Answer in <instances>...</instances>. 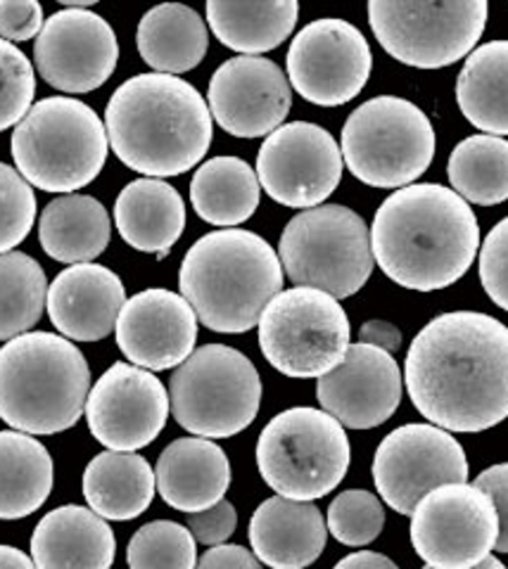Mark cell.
I'll return each instance as SVG.
<instances>
[{"instance_id": "1", "label": "cell", "mask_w": 508, "mask_h": 569, "mask_svg": "<svg viewBox=\"0 0 508 569\" xmlns=\"http://www.w3.org/2000/svg\"><path fill=\"white\" fill-rule=\"evenodd\" d=\"M405 382L430 425L489 430L508 418V328L478 311L437 316L411 342Z\"/></svg>"}, {"instance_id": "2", "label": "cell", "mask_w": 508, "mask_h": 569, "mask_svg": "<svg viewBox=\"0 0 508 569\" xmlns=\"http://www.w3.org/2000/svg\"><path fill=\"white\" fill-rule=\"evenodd\" d=\"M371 252L380 271L407 290L432 292L466 276L480 247L468 202L440 183L395 190L376 211Z\"/></svg>"}, {"instance_id": "3", "label": "cell", "mask_w": 508, "mask_h": 569, "mask_svg": "<svg viewBox=\"0 0 508 569\" xmlns=\"http://www.w3.org/2000/svg\"><path fill=\"white\" fill-rule=\"evenodd\" d=\"M110 148L148 178L181 176L212 146V112L196 86L171 74H138L121 83L104 110Z\"/></svg>"}, {"instance_id": "4", "label": "cell", "mask_w": 508, "mask_h": 569, "mask_svg": "<svg viewBox=\"0 0 508 569\" xmlns=\"http://www.w3.org/2000/svg\"><path fill=\"white\" fill-rule=\"evenodd\" d=\"M179 284L205 328L240 335L259 326L271 299L283 292V263L265 238L223 228L188 249Z\"/></svg>"}, {"instance_id": "5", "label": "cell", "mask_w": 508, "mask_h": 569, "mask_svg": "<svg viewBox=\"0 0 508 569\" xmlns=\"http://www.w3.org/2000/svg\"><path fill=\"white\" fill-rule=\"evenodd\" d=\"M91 370L74 342L27 332L0 347V420L31 437L67 432L86 411Z\"/></svg>"}, {"instance_id": "6", "label": "cell", "mask_w": 508, "mask_h": 569, "mask_svg": "<svg viewBox=\"0 0 508 569\" xmlns=\"http://www.w3.org/2000/svg\"><path fill=\"white\" fill-rule=\"evenodd\" d=\"M10 148L29 186L72 194L96 181L108 162L110 140L93 107L52 96L39 100L17 123Z\"/></svg>"}, {"instance_id": "7", "label": "cell", "mask_w": 508, "mask_h": 569, "mask_svg": "<svg viewBox=\"0 0 508 569\" xmlns=\"http://www.w3.org/2000/svg\"><path fill=\"white\" fill-rule=\"evenodd\" d=\"M278 259L297 288L347 299L373 273L371 230L357 211L342 204L305 209L280 236Z\"/></svg>"}, {"instance_id": "8", "label": "cell", "mask_w": 508, "mask_h": 569, "mask_svg": "<svg viewBox=\"0 0 508 569\" xmlns=\"http://www.w3.org/2000/svg\"><path fill=\"white\" fill-rule=\"evenodd\" d=\"M257 468L278 496L317 501L336 491L347 475L345 427L319 408H288L261 430Z\"/></svg>"}, {"instance_id": "9", "label": "cell", "mask_w": 508, "mask_h": 569, "mask_svg": "<svg viewBox=\"0 0 508 569\" xmlns=\"http://www.w3.org/2000/svg\"><path fill=\"white\" fill-rule=\"evenodd\" d=\"M169 403L186 432L202 439L236 437L259 413V372L238 349L205 345L171 376Z\"/></svg>"}, {"instance_id": "10", "label": "cell", "mask_w": 508, "mask_h": 569, "mask_svg": "<svg viewBox=\"0 0 508 569\" xmlns=\"http://www.w3.org/2000/svg\"><path fill=\"white\" fill-rule=\"evenodd\" d=\"M342 162L371 188H407L435 157V129L414 102L380 96L349 114L342 129Z\"/></svg>"}, {"instance_id": "11", "label": "cell", "mask_w": 508, "mask_h": 569, "mask_svg": "<svg viewBox=\"0 0 508 569\" xmlns=\"http://www.w3.org/2000/svg\"><path fill=\"white\" fill-rule=\"evenodd\" d=\"M265 359L288 378H323L349 349V320L340 301L313 288L283 290L259 318Z\"/></svg>"}, {"instance_id": "12", "label": "cell", "mask_w": 508, "mask_h": 569, "mask_svg": "<svg viewBox=\"0 0 508 569\" xmlns=\"http://www.w3.org/2000/svg\"><path fill=\"white\" fill-rule=\"evenodd\" d=\"M489 17L485 0L397 3L371 0L369 24L388 56L418 69H440L470 56Z\"/></svg>"}, {"instance_id": "13", "label": "cell", "mask_w": 508, "mask_h": 569, "mask_svg": "<svg viewBox=\"0 0 508 569\" xmlns=\"http://www.w3.org/2000/svg\"><path fill=\"white\" fill-rule=\"evenodd\" d=\"M409 533L428 567L472 569L497 546V508L476 485H445L420 498Z\"/></svg>"}, {"instance_id": "14", "label": "cell", "mask_w": 508, "mask_h": 569, "mask_svg": "<svg viewBox=\"0 0 508 569\" xmlns=\"http://www.w3.org/2000/svg\"><path fill=\"white\" fill-rule=\"evenodd\" d=\"M373 482L395 512L411 515L430 491L468 482V458L461 443L442 427L405 425L380 441L373 458Z\"/></svg>"}, {"instance_id": "15", "label": "cell", "mask_w": 508, "mask_h": 569, "mask_svg": "<svg viewBox=\"0 0 508 569\" xmlns=\"http://www.w3.org/2000/svg\"><path fill=\"white\" fill-rule=\"evenodd\" d=\"M342 152L323 127L292 121L267 136L257 178L269 198L290 209L321 207L342 181Z\"/></svg>"}, {"instance_id": "16", "label": "cell", "mask_w": 508, "mask_h": 569, "mask_svg": "<svg viewBox=\"0 0 508 569\" xmlns=\"http://www.w3.org/2000/svg\"><path fill=\"white\" fill-rule=\"evenodd\" d=\"M373 56L363 33L345 20L326 17L307 24L288 50V79L297 96L319 107L355 100L371 77Z\"/></svg>"}, {"instance_id": "17", "label": "cell", "mask_w": 508, "mask_h": 569, "mask_svg": "<svg viewBox=\"0 0 508 569\" xmlns=\"http://www.w3.org/2000/svg\"><path fill=\"white\" fill-rule=\"evenodd\" d=\"M33 62L56 91L72 96L98 91L119 62L117 33L89 8H64L46 20L33 43Z\"/></svg>"}, {"instance_id": "18", "label": "cell", "mask_w": 508, "mask_h": 569, "mask_svg": "<svg viewBox=\"0 0 508 569\" xmlns=\"http://www.w3.org/2000/svg\"><path fill=\"white\" fill-rule=\"evenodd\" d=\"M169 391L155 372L114 363L96 380L86 399L89 430L110 451H138L152 443L169 418Z\"/></svg>"}, {"instance_id": "19", "label": "cell", "mask_w": 508, "mask_h": 569, "mask_svg": "<svg viewBox=\"0 0 508 569\" xmlns=\"http://www.w3.org/2000/svg\"><path fill=\"white\" fill-rule=\"evenodd\" d=\"M209 112L236 138L271 136L292 107V88L276 62L238 56L223 62L209 81Z\"/></svg>"}, {"instance_id": "20", "label": "cell", "mask_w": 508, "mask_h": 569, "mask_svg": "<svg viewBox=\"0 0 508 569\" xmlns=\"http://www.w3.org/2000/svg\"><path fill=\"white\" fill-rule=\"evenodd\" d=\"M401 370L392 353L371 345H349L338 368L319 380V403L349 430L388 422L401 401Z\"/></svg>"}, {"instance_id": "21", "label": "cell", "mask_w": 508, "mask_h": 569, "mask_svg": "<svg viewBox=\"0 0 508 569\" xmlns=\"http://www.w3.org/2000/svg\"><path fill=\"white\" fill-rule=\"evenodd\" d=\"M117 347L131 366L150 372L181 366L196 349L198 316L171 290H143L127 299L117 318Z\"/></svg>"}, {"instance_id": "22", "label": "cell", "mask_w": 508, "mask_h": 569, "mask_svg": "<svg viewBox=\"0 0 508 569\" xmlns=\"http://www.w3.org/2000/svg\"><path fill=\"white\" fill-rule=\"evenodd\" d=\"M127 305L121 278L100 263H74L48 284L50 323L72 342H100Z\"/></svg>"}, {"instance_id": "23", "label": "cell", "mask_w": 508, "mask_h": 569, "mask_svg": "<svg viewBox=\"0 0 508 569\" xmlns=\"http://www.w3.org/2000/svg\"><path fill=\"white\" fill-rule=\"evenodd\" d=\"M328 541L321 510L311 501L273 496L250 520V543L259 562L271 569H305L317 562Z\"/></svg>"}, {"instance_id": "24", "label": "cell", "mask_w": 508, "mask_h": 569, "mask_svg": "<svg viewBox=\"0 0 508 569\" xmlns=\"http://www.w3.org/2000/svg\"><path fill=\"white\" fill-rule=\"evenodd\" d=\"M155 479L167 506L192 515L223 501L231 487V462L212 439L183 437L162 451Z\"/></svg>"}, {"instance_id": "25", "label": "cell", "mask_w": 508, "mask_h": 569, "mask_svg": "<svg viewBox=\"0 0 508 569\" xmlns=\"http://www.w3.org/2000/svg\"><path fill=\"white\" fill-rule=\"evenodd\" d=\"M114 556L112 527L83 506L46 512L31 537V560L37 569H110Z\"/></svg>"}, {"instance_id": "26", "label": "cell", "mask_w": 508, "mask_h": 569, "mask_svg": "<svg viewBox=\"0 0 508 569\" xmlns=\"http://www.w3.org/2000/svg\"><path fill=\"white\" fill-rule=\"evenodd\" d=\"M114 226L129 247L162 257L183 236V198L162 178H138L119 192Z\"/></svg>"}, {"instance_id": "27", "label": "cell", "mask_w": 508, "mask_h": 569, "mask_svg": "<svg viewBox=\"0 0 508 569\" xmlns=\"http://www.w3.org/2000/svg\"><path fill=\"white\" fill-rule=\"evenodd\" d=\"M157 489L150 462L136 451H102L83 472V496L102 520L127 522L143 515Z\"/></svg>"}, {"instance_id": "28", "label": "cell", "mask_w": 508, "mask_h": 569, "mask_svg": "<svg viewBox=\"0 0 508 569\" xmlns=\"http://www.w3.org/2000/svg\"><path fill=\"white\" fill-rule=\"evenodd\" d=\"M110 213L91 194H62L39 221L43 252L60 263H91L110 244Z\"/></svg>"}, {"instance_id": "29", "label": "cell", "mask_w": 508, "mask_h": 569, "mask_svg": "<svg viewBox=\"0 0 508 569\" xmlns=\"http://www.w3.org/2000/svg\"><path fill=\"white\" fill-rule=\"evenodd\" d=\"M138 52L157 74H186L196 69L209 48L202 17L181 3H165L148 10L136 33Z\"/></svg>"}, {"instance_id": "30", "label": "cell", "mask_w": 508, "mask_h": 569, "mask_svg": "<svg viewBox=\"0 0 508 569\" xmlns=\"http://www.w3.org/2000/svg\"><path fill=\"white\" fill-rule=\"evenodd\" d=\"M257 171L240 157H215L190 181V202L198 217L212 226H240L259 207Z\"/></svg>"}, {"instance_id": "31", "label": "cell", "mask_w": 508, "mask_h": 569, "mask_svg": "<svg viewBox=\"0 0 508 569\" xmlns=\"http://www.w3.org/2000/svg\"><path fill=\"white\" fill-rule=\"evenodd\" d=\"M52 491V458L31 435L0 432V520L37 512Z\"/></svg>"}, {"instance_id": "32", "label": "cell", "mask_w": 508, "mask_h": 569, "mask_svg": "<svg viewBox=\"0 0 508 569\" xmlns=\"http://www.w3.org/2000/svg\"><path fill=\"white\" fill-rule=\"evenodd\" d=\"M300 6L295 0H276V3H226L209 0L207 22L217 39L242 56L259 58L283 43L292 33Z\"/></svg>"}, {"instance_id": "33", "label": "cell", "mask_w": 508, "mask_h": 569, "mask_svg": "<svg viewBox=\"0 0 508 569\" xmlns=\"http://www.w3.org/2000/svg\"><path fill=\"white\" fill-rule=\"evenodd\" d=\"M464 117L485 136H508V41L472 50L457 81Z\"/></svg>"}, {"instance_id": "34", "label": "cell", "mask_w": 508, "mask_h": 569, "mask_svg": "<svg viewBox=\"0 0 508 569\" xmlns=\"http://www.w3.org/2000/svg\"><path fill=\"white\" fill-rule=\"evenodd\" d=\"M449 183L466 202L495 207L508 200V140L497 136H470L454 148Z\"/></svg>"}, {"instance_id": "35", "label": "cell", "mask_w": 508, "mask_h": 569, "mask_svg": "<svg viewBox=\"0 0 508 569\" xmlns=\"http://www.w3.org/2000/svg\"><path fill=\"white\" fill-rule=\"evenodd\" d=\"M48 299L46 271L24 252L0 254V342L27 335L39 323Z\"/></svg>"}, {"instance_id": "36", "label": "cell", "mask_w": 508, "mask_h": 569, "mask_svg": "<svg viewBox=\"0 0 508 569\" xmlns=\"http://www.w3.org/2000/svg\"><path fill=\"white\" fill-rule=\"evenodd\" d=\"M198 541L188 527L155 520L140 527L127 548L129 569H196Z\"/></svg>"}, {"instance_id": "37", "label": "cell", "mask_w": 508, "mask_h": 569, "mask_svg": "<svg viewBox=\"0 0 508 569\" xmlns=\"http://www.w3.org/2000/svg\"><path fill=\"white\" fill-rule=\"evenodd\" d=\"M385 508L378 496L366 489H349L336 496L328 508V533L345 546H369L380 537Z\"/></svg>"}, {"instance_id": "38", "label": "cell", "mask_w": 508, "mask_h": 569, "mask_svg": "<svg viewBox=\"0 0 508 569\" xmlns=\"http://www.w3.org/2000/svg\"><path fill=\"white\" fill-rule=\"evenodd\" d=\"M37 74L24 52L0 39V131L20 123L33 107Z\"/></svg>"}, {"instance_id": "39", "label": "cell", "mask_w": 508, "mask_h": 569, "mask_svg": "<svg viewBox=\"0 0 508 569\" xmlns=\"http://www.w3.org/2000/svg\"><path fill=\"white\" fill-rule=\"evenodd\" d=\"M37 221V194L24 176L0 162V254L12 252Z\"/></svg>"}, {"instance_id": "40", "label": "cell", "mask_w": 508, "mask_h": 569, "mask_svg": "<svg viewBox=\"0 0 508 569\" xmlns=\"http://www.w3.org/2000/svg\"><path fill=\"white\" fill-rule=\"evenodd\" d=\"M480 280L487 297L508 311V217L489 230L480 247Z\"/></svg>"}, {"instance_id": "41", "label": "cell", "mask_w": 508, "mask_h": 569, "mask_svg": "<svg viewBox=\"0 0 508 569\" xmlns=\"http://www.w3.org/2000/svg\"><path fill=\"white\" fill-rule=\"evenodd\" d=\"M43 8L37 0H0V39L22 43L39 39L43 29Z\"/></svg>"}, {"instance_id": "42", "label": "cell", "mask_w": 508, "mask_h": 569, "mask_svg": "<svg viewBox=\"0 0 508 569\" xmlns=\"http://www.w3.org/2000/svg\"><path fill=\"white\" fill-rule=\"evenodd\" d=\"M238 527V512L231 501H219L217 506L207 508L202 512L188 515V529L192 539L202 546H221L233 537Z\"/></svg>"}, {"instance_id": "43", "label": "cell", "mask_w": 508, "mask_h": 569, "mask_svg": "<svg viewBox=\"0 0 508 569\" xmlns=\"http://www.w3.org/2000/svg\"><path fill=\"white\" fill-rule=\"evenodd\" d=\"M478 489H482L497 508L499 518V537H497V550L508 553V462H499V466L487 468L476 477Z\"/></svg>"}, {"instance_id": "44", "label": "cell", "mask_w": 508, "mask_h": 569, "mask_svg": "<svg viewBox=\"0 0 508 569\" xmlns=\"http://www.w3.org/2000/svg\"><path fill=\"white\" fill-rule=\"evenodd\" d=\"M196 569H261V562L248 548L221 543V546L209 548L207 553L198 560Z\"/></svg>"}, {"instance_id": "45", "label": "cell", "mask_w": 508, "mask_h": 569, "mask_svg": "<svg viewBox=\"0 0 508 569\" xmlns=\"http://www.w3.org/2000/svg\"><path fill=\"white\" fill-rule=\"evenodd\" d=\"M359 342L395 353L401 347V330L388 320H369L359 330Z\"/></svg>"}, {"instance_id": "46", "label": "cell", "mask_w": 508, "mask_h": 569, "mask_svg": "<svg viewBox=\"0 0 508 569\" xmlns=\"http://www.w3.org/2000/svg\"><path fill=\"white\" fill-rule=\"evenodd\" d=\"M332 569H399V567L388 556L373 553V550H359V553L342 558Z\"/></svg>"}, {"instance_id": "47", "label": "cell", "mask_w": 508, "mask_h": 569, "mask_svg": "<svg viewBox=\"0 0 508 569\" xmlns=\"http://www.w3.org/2000/svg\"><path fill=\"white\" fill-rule=\"evenodd\" d=\"M0 569H37L24 550L14 546H0Z\"/></svg>"}, {"instance_id": "48", "label": "cell", "mask_w": 508, "mask_h": 569, "mask_svg": "<svg viewBox=\"0 0 508 569\" xmlns=\"http://www.w3.org/2000/svg\"><path fill=\"white\" fill-rule=\"evenodd\" d=\"M426 569H432V567H428V565H426ZM472 569H506V567H504V562H501L499 558L489 556V558H485L478 567H472Z\"/></svg>"}]
</instances>
